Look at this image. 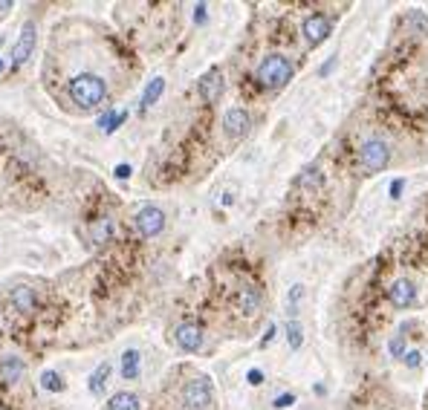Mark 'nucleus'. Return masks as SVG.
<instances>
[{"instance_id": "nucleus-20", "label": "nucleus", "mask_w": 428, "mask_h": 410, "mask_svg": "<svg viewBox=\"0 0 428 410\" xmlns=\"http://www.w3.org/2000/svg\"><path fill=\"white\" fill-rule=\"evenodd\" d=\"M304 298V286L301 284H295L289 289V298H287V312H289V321H295V315H298V301Z\"/></svg>"}, {"instance_id": "nucleus-10", "label": "nucleus", "mask_w": 428, "mask_h": 410, "mask_svg": "<svg viewBox=\"0 0 428 410\" xmlns=\"http://www.w3.org/2000/svg\"><path fill=\"white\" fill-rule=\"evenodd\" d=\"M388 298H391V303H394V306L408 309V306H414V303H417V289H414V284H411L408 278H400V281H394V284H391Z\"/></svg>"}, {"instance_id": "nucleus-23", "label": "nucleus", "mask_w": 428, "mask_h": 410, "mask_svg": "<svg viewBox=\"0 0 428 410\" xmlns=\"http://www.w3.org/2000/svg\"><path fill=\"white\" fill-rule=\"evenodd\" d=\"M41 387H44V390H53V393H61V390H64L61 376H58V373H53V370H47L44 376H41Z\"/></svg>"}, {"instance_id": "nucleus-22", "label": "nucleus", "mask_w": 428, "mask_h": 410, "mask_svg": "<svg viewBox=\"0 0 428 410\" xmlns=\"http://www.w3.org/2000/svg\"><path fill=\"white\" fill-rule=\"evenodd\" d=\"M287 338H289V347H292V350L301 347V341H304L301 324H298V321H289V324H287Z\"/></svg>"}, {"instance_id": "nucleus-26", "label": "nucleus", "mask_w": 428, "mask_h": 410, "mask_svg": "<svg viewBox=\"0 0 428 410\" xmlns=\"http://www.w3.org/2000/svg\"><path fill=\"white\" fill-rule=\"evenodd\" d=\"M402 358H405V364H408V367H417L422 355H419V352H408V355H402Z\"/></svg>"}, {"instance_id": "nucleus-2", "label": "nucleus", "mask_w": 428, "mask_h": 410, "mask_svg": "<svg viewBox=\"0 0 428 410\" xmlns=\"http://www.w3.org/2000/svg\"><path fill=\"white\" fill-rule=\"evenodd\" d=\"M292 78V64L284 55H267L258 67V81L267 90H281Z\"/></svg>"}, {"instance_id": "nucleus-1", "label": "nucleus", "mask_w": 428, "mask_h": 410, "mask_svg": "<svg viewBox=\"0 0 428 410\" xmlns=\"http://www.w3.org/2000/svg\"><path fill=\"white\" fill-rule=\"evenodd\" d=\"M107 96V87L99 75L93 72H84V75H75L70 81V99L78 104V107H96L102 104V99Z\"/></svg>"}, {"instance_id": "nucleus-13", "label": "nucleus", "mask_w": 428, "mask_h": 410, "mask_svg": "<svg viewBox=\"0 0 428 410\" xmlns=\"http://www.w3.org/2000/svg\"><path fill=\"white\" fill-rule=\"evenodd\" d=\"M237 309L243 312V315H255L261 309V292L255 289V286H243L240 292H237Z\"/></svg>"}, {"instance_id": "nucleus-24", "label": "nucleus", "mask_w": 428, "mask_h": 410, "mask_svg": "<svg viewBox=\"0 0 428 410\" xmlns=\"http://www.w3.org/2000/svg\"><path fill=\"white\" fill-rule=\"evenodd\" d=\"M391 352H394L397 358L405 355V341H402V335H394V338H391Z\"/></svg>"}, {"instance_id": "nucleus-19", "label": "nucleus", "mask_w": 428, "mask_h": 410, "mask_svg": "<svg viewBox=\"0 0 428 410\" xmlns=\"http://www.w3.org/2000/svg\"><path fill=\"white\" fill-rule=\"evenodd\" d=\"M107 376H110V364L105 361V364H99V370L90 376V390H93L96 396L105 390V382H107Z\"/></svg>"}, {"instance_id": "nucleus-8", "label": "nucleus", "mask_w": 428, "mask_h": 410, "mask_svg": "<svg viewBox=\"0 0 428 410\" xmlns=\"http://www.w3.org/2000/svg\"><path fill=\"white\" fill-rule=\"evenodd\" d=\"M330 29H333V21L324 18V15H310V18L304 21V38H307L310 47H319L321 41H327Z\"/></svg>"}, {"instance_id": "nucleus-18", "label": "nucleus", "mask_w": 428, "mask_h": 410, "mask_svg": "<svg viewBox=\"0 0 428 410\" xmlns=\"http://www.w3.org/2000/svg\"><path fill=\"white\" fill-rule=\"evenodd\" d=\"M162 90H165V81H162V78H154V81L145 87V93H142V102H139V104H142V107H151V104L162 96Z\"/></svg>"}, {"instance_id": "nucleus-16", "label": "nucleus", "mask_w": 428, "mask_h": 410, "mask_svg": "<svg viewBox=\"0 0 428 410\" xmlns=\"http://www.w3.org/2000/svg\"><path fill=\"white\" fill-rule=\"evenodd\" d=\"M139 396L134 393H116L110 401H107V410H139Z\"/></svg>"}, {"instance_id": "nucleus-9", "label": "nucleus", "mask_w": 428, "mask_h": 410, "mask_svg": "<svg viewBox=\"0 0 428 410\" xmlns=\"http://www.w3.org/2000/svg\"><path fill=\"white\" fill-rule=\"evenodd\" d=\"M35 23L29 21V23H23V29H21V38H18V43H15V50H12V64L15 67H21L29 55H32V50H35Z\"/></svg>"}, {"instance_id": "nucleus-28", "label": "nucleus", "mask_w": 428, "mask_h": 410, "mask_svg": "<svg viewBox=\"0 0 428 410\" xmlns=\"http://www.w3.org/2000/svg\"><path fill=\"white\" fill-rule=\"evenodd\" d=\"M287 404H292V396H281V399H275V407H287Z\"/></svg>"}, {"instance_id": "nucleus-15", "label": "nucleus", "mask_w": 428, "mask_h": 410, "mask_svg": "<svg viewBox=\"0 0 428 410\" xmlns=\"http://www.w3.org/2000/svg\"><path fill=\"white\" fill-rule=\"evenodd\" d=\"M12 306H15L18 312H32V309H35V292H32L29 286H18V289L12 292Z\"/></svg>"}, {"instance_id": "nucleus-25", "label": "nucleus", "mask_w": 428, "mask_h": 410, "mask_svg": "<svg viewBox=\"0 0 428 410\" xmlns=\"http://www.w3.org/2000/svg\"><path fill=\"white\" fill-rule=\"evenodd\" d=\"M122 119H124V116H116V113H107V116H105V119H102L99 124H102L105 130H113V127H116V124H119Z\"/></svg>"}, {"instance_id": "nucleus-17", "label": "nucleus", "mask_w": 428, "mask_h": 410, "mask_svg": "<svg viewBox=\"0 0 428 410\" xmlns=\"http://www.w3.org/2000/svg\"><path fill=\"white\" fill-rule=\"evenodd\" d=\"M122 376L124 379H137L139 376V352L137 350H127L122 355Z\"/></svg>"}, {"instance_id": "nucleus-3", "label": "nucleus", "mask_w": 428, "mask_h": 410, "mask_svg": "<svg viewBox=\"0 0 428 410\" xmlns=\"http://www.w3.org/2000/svg\"><path fill=\"white\" fill-rule=\"evenodd\" d=\"M388 162H391V148H388V142H382V139H368V142H362V148H359V165L368 171V173H376V171H385L388 168Z\"/></svg>"}, {"instance_id": "nucleus-12", "label": "nucleus", "mask_w": 428, "mask_h": 410, "mask_svg": "<svg viewBox=\"0 0 428 410\" xmlns=\"http://www.w3.org/2000/svg\"><path fill=\"white\" fill-rule=\"evenodd\" d=\"M26 373V364L23 358L18 355H6V358H0V379H4L6 384H18Z\"/></svg>"}, {"instance_id": "nucleus-5", "label": "nucleus", "mask_w": 428, "mask_h": 410, "mask_svg": "<svg viewBox=\"0 0 428 410\" xmlns=\"http://www.w3.org/2000/svg\"><path fill=\"white\" fill-rule=\"evenodd\" d=\"M162 229H165V214L156 205L139 208V214H137V232L142 237H156Z\"/></svg>"}, {"instance_id": "nucleus-21", "label": "nucleus", "mask_w": 428, "mask_h": 410, "mask_svg": "<svg viewBox=\"0 0 428 410\" xmlns=\"http://www.w3.org/2000/svg\"><path fill=\"white\" fill-rule=\"evenodd\" d=\"M321 171L319 168H307L301 176H298V185H301V188H319L321 185Z\"/></svg>"}, {"instance_id": "nucleus-7", "label": "nucleus", "mask_w": 428, "mask_h": 410, "mask_svg": "<svg viewBox=\"0 0 428 410\" xmlns=\"http://www.w3.org/2000/svg\"><path fill=\"white\" fill-rule=\"evenodd\" d=\"M249 113L246 110H240V107H232V110H226V116H223V133L229 136V139H240V136H246L249 133Z\"/></svg>"}, {"instance_id": "nucleus-30", "label": "nucleus", "mask_w": 428, "mask_h": 410, "mask_svg": "<svg viewBox=\"0 0 428 410\" xmlns=\"http://www.w3.org/2000/svg\"><path fill=\"white\" fill-rule=\"evenodd\" d=\"M4 67H6V64H4V61H0V72H4Z\"/></svg>"}, {"instance_id": "nucleus-27", "label": "nucleus", "mask_w": 428, "mask_h": 410, "mask_svg": "<svg viewBox=\"0 0 428 410\" xmlns=\"http://www.w3.org/2000/svg\"><path fill=\"white\" fill-rule=\"evenodd\" d=\"M116 176H119V179H127V176H131V168H127V165H119Z\"/></svg>"}, {"instance_id": "nucleus-14", "label": "nucleus", "mask_w": 428, "mask_h": 410, "mask_svg": "<svg viewBox=\"0 0 428 410\" xmlns=\"http://www.w3.org/2000/svg\"><path fill=\"white\" fill-rule=\"evenodd\" d=\"M110 237H113V220L110 217L96 220L93 229H90V243L93 246H105V243H110Z\"/></svg>"}, {"instance_id": "nucleus-6", "label": "nucleus", "mask_w": 428, "mask_h": 410, "mask_svg": "<svg viewBox=\"0 0 428 410\" xmlns=\"http://www.w3.org/2000/svg\"><path fill=\"white\" fill-rule=\"evenodd\" d=\"M223 90H226V81H223V72H220L218 67H214V70H208V72L200 78V96H203L208 104L220 102Z\"/></svg>"}, {"instance_id": "nucleus-29", "label": "nucleus", "mask_w": 428, "mask_h": 410, "mask_svg": "<svg viewBox=\"0 0 428 410\" xmlns=\"http://www.w3.org/2000/svg\"><path fill=\"white\" fill-rule=\"evenodd\" d=\"M249 382H252V384H261V373L252 370V373H249Z\"/></svg>"}, {"instance_id": "nucleus-4", "label": "nucleus", "mask_w": 428, "mask_h": 410, "mask_svg": "<svg viewBox=\"0 0 428 410\" xmlns=\"http://www.w3.org/2000/svg\"><path fill=\"white\" fill-rule=\"evenodd\" d=\"M183 404H186L188 410H211V404H214L211 382L203 379V376L194 379V382H188L186 390H183Z\"/></svg>"}, {"instance_id": "nucleus-11", "label": "nucleus", "mask_w": 428, "mask_h": 410, "mask_svg": "<svg viewBox=\"0 0 428 410\" xmlns=\"http://www.w3.org/2000/svg\"><path fill=\"white\" fill-rule=\"evenodd\" d=\"M174 338H177V347L186 352H197L203 347V330L197 324H180Z\"/></svg>"}]
</instances>
